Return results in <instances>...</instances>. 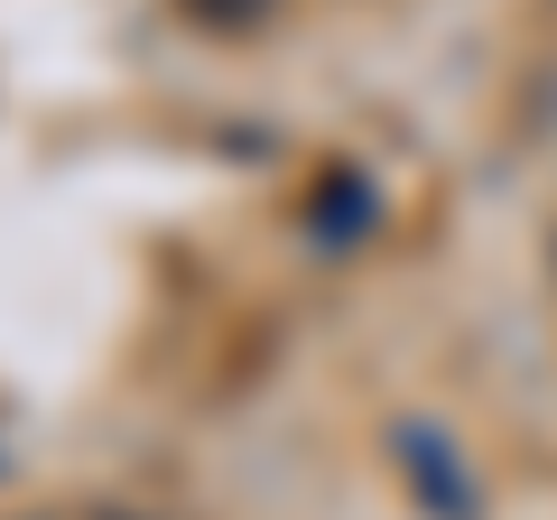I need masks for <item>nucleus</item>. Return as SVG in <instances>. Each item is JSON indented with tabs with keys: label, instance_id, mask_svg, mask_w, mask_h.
Returning a JSON list of instances; mask_svg holds the SVG:
<instances>
[{
	"label": "nucleus",
	"instance_id": "nucleus-1",
	"mask_svg": "<svg viewBox=\"0 0 557 520\" xmlns=\"http://www.w3.org/2000/svg\"><path fill=\"white\" fill-rule=\"evenodd\" d=\"M391 465H399V483H409L437 520H483V493H474V474H465V456H456L446 428L399 419V428H391Z\"/></svg>",
	"mask_w": 557,
	"mask_h": 520
},
{
	"label": "nucleus",
	"instance_id": "nucleus-2",
	"mask_svg": "<svg viewBox=\"0 0 557 520\" xmlns=\"http://www.w3.org/2000/svg\"><path fill=\"white\" fill-rule=\"evenodd\" d=\"M177 10H186L196 28H214V38H251V28L278 10V0H177Z\"/></svg>",
	"mask_w": 557,
	"mask_h": 520
},
{
	"label": "nucleus",
	"instance_id": "nucleus-3",
	"mask_svg": "<svg viewBox=\"0 0 557 520\" xmlns=\"http://www.w3.org/2000/svg\"><path fill=\"white\" fill-rule=\"evenodd\" d=\"M102 520H149V511H102Z\"/></svg>",
	"mask_w": 557,
	"mask_h": 520
}]
</instances>
